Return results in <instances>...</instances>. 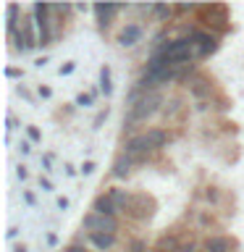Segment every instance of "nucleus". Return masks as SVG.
<instances>
[{
    "label": "nucleus",
    "instance_id": "35",
    "mask_svg": "<svg viewBox=\"0 0 244 252\" xmlns=\"http://www.w3.org/2000/svg\"><path fill=\"white\" fill-rule=\"evenodd\" d=\"M19 94H21V97L27 100V102H34V94H31V92L27 90V87H19Z\"/></svg>",
    "mask_w": 244,
    "mask_h": 252
},
{
    "label": "nucleus",
    "instance_id": "12",
    "mask_svg": "<svg viewBox=\"0 0 244 252\" xmlns=\"http://www.w3.org/2000/svg\"><path fill=\"white\" fill-rule=\"evenodd\" d=\"M142 37H145V27L129 21L121 32H118V45L121 47H134L137 42H142Z\"/></svg>",
    "mask_w": 244,
    "mask_h": 252
},
{
    "label": "nucleus",
    "instance_id": "21",
    "mask_svg": "<svg viewBox=\"0 0 244 252\" xmlns=\"http://www.w3.org/2000/svg\"><path fill=\"white\" fill-rule=\"evenodd\" d=\"M181 108H184V100H181V97H173V100H168V102H165V108H163V116H165V118H171V116H176Z\"/></svg>",
    "mask_w": 244,
    "mask_h": 252
},
{
    "label": "nucleus",
    "instance_id": "16",
    "mask_svg": "<svg viewBox=\"0 0 244 252\" xmlns=\"http://www.w3.org/2000/svg\"><path fill=\"white\" fill-rule=\"evenodd\" d=\"M131 171H134V160L131 158H126L123 153L116 158V163H113V179H129L131 176Z\"/></svg>",
    "mask_w": 244,
    "mask_h": 252
},
{
    "label": "nucleus",
    "instance_id": "32",
    "mask_svg": "<svg viewBox=\"0 0 244 252\" xmlns=\"http://www.w3.org/2000/svg\"><path fill=\"white\" fill-rule=\"evenodd\" d=\"M5 76H8V79H21V76H24V71H21V68L8 66V68H5Z\"/></svg>",
    "mask_w": 244,
    "mask_h": 252
},
{
    "label": "nucleus",
    "instance_id": "18",
    "mask_svg": "<svg viewBox=\"0 0 244 252\" xmlns=\"http://www.w3.org/2000/svg\"><path fill=\"white\" fill-rule=\"evenodd\" d=\"M202 197H205V202L210 205V210H215V208H220V202H223V189L220 187H205V192H202Z\"/></svg>",
    "mask_w": 244,
    "mask_h": 252
},
{
    "label": "nucleus",
    "instance_id": "27",
    "mask_svg": "<svg viewBox=\"0 0 244 252\" xmlns=\"http://www.w3.org/2000/svg\"><path fill=\"white\" fill-rule=\"evenodd\" d=\"M74 71H76V63H74V61H66V63L58 68V74H61V76H71Z\"/></svg>",
    "mask_w": 244,
    "mask_h": 252
},
{
    "label": "nucleus",
    "instance_id": "17",
    "mask_svg": "<svg viewBox=\"0 0 244 252\" xmlns=\"http://www.w3.org/2000/svg\"><path fill=\"white\" fill-rule=\"evenodd\" d=\"M87 242L92 244L97 252H108V250H113L116 247V242H118V236H105V234H87Z\"/></svg>",
    "mask_w": 244,
    "mask_h": 252
},
{
    "label": "nucleus",
    "instance_id": "41",
    "mask_svg": "<svg viewBox=\"0 0 244 252\" xmlns=\"http://www.w3.org/2000/svg\"><path fill=\"white\" fill-rule=\"evenodd\" d=\"M5 129H8V131H13V129H16V118H13L11 113H8V118H5Z\"/></svg>",
    "mask_w": 244,
    "mask_h": 252
},
{
    "label": "nucleus",
    "instance_id": "5",
    "mask_svg": "<svg viewBox=\"0 0 244 252\" xmlns=\"http://www.w3.org/2000/svg\"><path fill=\"white\" fill-rule=\"evenodd\" d=\"M118 228H121V223H118V218L113 216H100V213H87V216L82 218V231L84 234H105V236H118Z\"/></svg>",
    "mask_w": 244,
    "mask_h": 252
},
{
    "label": "nucleus",
    "instance_id": "40",
    "mask_svg": "<svg viewBox=\"0 0 244 252\" xmlns=\"http://www.w3.org/2000/svg\"><path fill=\"white\" fill-rule=\"evenodd\" d=\"M16 176H19L21 181H24V179H27V176H29V171H27V165H19V168H16Z\"/></svg>",
    "mask_w": 244,
    "mask_h": 252
},
{
    "label": "nucleus",
    "instance_id": "15",
    "mask_svg": "<svg viewBox=\"0 0 244 252\" xmlns=\"http://www.w3.org/2000/svg\"><path fill=\"white\" fill-rule=\"evenodd\" d=\"M145 137H147L150 142H152V147L157 150V153H160V150L171 142V134L165 131L163 126H152V129H147V131H145Z\"/></svg>",
    "mask_w": 244,
    "mask_h": 252
},
{
    "label": "nucleus",
    "instance_id": "8",
    "mask_svg": "<svg viewBox=\"0 0 244 252\" xmlns=\"http://www.w3.org/2000/svg\"><path fill=\"white\" fill-rule=\"evenodd\" d=\"M186 92L192 94L197 102H205V100H213V94H215V84H213V79H208L205 74H194L189 82L184 84Z\"/></svg>",
    "mask_w": 244,
    "mask_h": 252
},
{
    "label": "nucleus",
    "instance_id": "43",
    "mask_svg": "<svg viewBox=\"0 0 244 252\" xmlns=\"http://www.w3.org/2000/svg\"><path fill=\"white\" fill-rule=\"evenodd\" d=\"M47 244H50V247H55V244H58V236H55V234H47Z\"/></svg>",
    "mask_w": 244,
    "mask_h": 252
},
{
    "label": "nucleus",
    "instance_id": "6",
    "mask_svg": "<svg viewBox=\"0 0 244 252\" xmlns=\"http://www.w3.org/2000/svg\"><path fill=\"white\" fill-rule=\"evenodd\" d=\"M8 39H11V42H16V50H19V53H29V50H34V47H39L34 16H24L21 24H19V29H16Z\"/></svg>",
    "mask_w": 244,
    "mask_h": 252
},
{
    "label": "nucleus",
    "instance_id": "24",
    "mask_svg": "<svg viewBox=\"0 0 244 252\" xmlns=\"http://www.w3.org/2000/svg\"><path fill=\"white\" fill-rule=\"evenodd\" d=\"M94 102V92H82V94H76V102L74 105H79V108H90Z\"/></svg>",
    "mask_w": 244,
    "mask_h": 252
},
{
    "label": "nucleus",
    "instance_id": "44",
    "mask_svg": "<svg viewBox=\"0 0 244 252\" xmlns=\"http://www.w3.org/2000/svg\"><path fill=\"white\" fill-rule=\"evenodd\" d=\"M13 252H29V247H27V244H16Z\"/></svg>",
    "mask_w": 244,
    "mask_h": 252
},
{
    "label": "nucleus",
    "instance_id": "37",
    "mask_svg": "<svg viewBox=\"0 0 244 252\" xmlns=\"http://www.w3.org/2000/svg\"><path fill=\"white\" fill-rule=\"evenodd\" d=\"M63 252H90V250H87V247H82V244H68V247L63 250Z\"/></svg>",
    "mask_w": 244,
    "mask_h": 252
},
{
    "label": "nucleus",
    "instance_id": "2",
    "mask_svg": "<svg viewBox=\"0 0 244 252\" xmlns=\"http://www.w3.org/2000/svg\"><path fill=\"white\" fill-rule=\"evenodd\" d=\"M181 32H184V37L192 39L197 61H205V58H210L213 53H218V47H220L218 34H213V32L202 29V27H181Z\"/></svg>",
    "mask_w": 244,
    "mask_h": 252
},
{
    "label": "nucleus",
    "instance_id": "29",
    "mask_svg": "<svg viewBox=\"0 0 244 252\" xmlns=\"http://www.w3.org/2000/svg\"><path fill=\"white\" fill-rule=\"evenodd\" d=\"M37 97H42V100H50V97H53V90H50L47 84H39V87H37Z\"/></svg>",
    "mask_w": 244,
    "mask_h": 252
},
{
    "label": "nucleus",
    "instance_id": "30",
    "mask_svg": "<svg viewBox=\"0 0 244 252\" xmlns=\"http://www.w3.org/2000/svg\"><path fill=\"white\" fill-rule=\"evenodd\" d=\"M39 163H42V171H53V155L50 153H45L39 158Z\"/></svg>",
    "mask_w": 244,
    "mask_h": 252
},
{
    "label": "nucleus",
    "instance_id": "23",
    "mask_svg": "<svg viewBox=\"0 0 244 252\" xmlns=\"http://www.w3.org/2000/svg\"><path fill=\"white\" fill-rule=\"evenodd\" d=\"M202 250V244L197 242V236H192V239H186V242H181V247L176 252H200Z\"/></svg>",
    "mask_w": 244,
    "mask_h": 252
},
{
    "label": "nucleus",
    "instance_id": "46",
    "mask_svg": "<svg viewBox=\"0 0 244 252\" xmlns=\"http://www.w3.org/2000/svg\"><path fill=\"white\" fill-rule=\"evenodd\" d=\"M150 252H155V250H150Z\"/></svg>",
    "mask_w": 244,
    "mask_h": 252
},
{
    "label": "nucleus",
    "instance_id": "38",
    "mask_svg": "<svg viewBox=\"0 0 244 252\" xmlns=\"http://www.w3.org/2000/svg\"><path fill=\"white\" fill-rule=\"evenodd\" d=\"M105 118H108V108H105V110H100V113L94 116V126H100L102 121H105Z\"/></svg>",
    "mask_w": 244,
    "mask_h": 252
},
{
    "label": "nucleus",
    "instance_id": "45",
    "mask_svg": "<svg viewBox=\"0 0 244 252\" xmlns=\"http://www.w3.org/2000/svg\"><path fill=\"white\" fill-rule=\"evenodd\" d=\"M45 63H47V58H45V55H42V58H37V61H34V66H37V68H42Z\"/></svg>",
    "mask_w": 244,
    "mask_h": 252
},
{
    "label": "nucleus",
    "instance_id": "11",
    "mask_svg": "<svg viewBox=\"0 0 244 252\" xmlns=\"http://www.w3.org/2000/svg\"><path fill=\"white\" fill-rule=\"evenodd\" d=\"M179 247H181V231H179V226L165 228V231L157 236V242L152 244L155 252H176Z\"/></svg>",
    "mask_w": 244,
    "mask_h": 252
},
{
    "label": "nucleus",
    "instance_id": "7",
    "mask_svg": "<svg viewBox=\"0 0 244 252\" xmlns=\"http://www.w3.org/2000/svg\"><path fill=\"white\" fill-rule=\"evenodd\" d=\"M155 153H157V150L152 147V142L145 137V131H142V134H134V137H129V139L123 142V155H126V158H131L134 165L147 163Z\"/></svg>",
    "mask_w": 244,
    "mask_h": 252
},
{
    "label": "nucleus",
    "instance_id": "36",
    "mask_svg": "<svg viewBox=\"0 0 244 252\" xmlns=\"http://www.w3.org/2000/svg\"><path fill=\"white\" fill-rule=\"evenodd\" d=\"M55 205H58V210H68V197H58V200H55Z\"/></svg>",
    "mask_w": 244,
    "mask_h": 252
},
{
    "label": "nucleus",
    "instance_id": "31",
    "mask_svg": "<svg viewBox=\"0 0 244 252\" xmlns=\"http://www.w3.org/2000/svg\"><path fill=\"white\" fill-rule=\"evenodd\" d=\"M39 189H42V192H53V181L50 179H47V176H39Z\"/></svg>",
    "mask_w": 244,
    "mask_h": 252
},
{
    "label": "nucleus",
    "instance_id": "28",
    "mask_svg": "<svg viewBox=\"0 0 244 252\" xmlns=\"http://www.w3.org/2000/svg\"><path fill=\"white\" fill-rule=\"evenodd\" d=\"M94 168H97V165H94V160H84L82 168H79V173H82V176H92Z\"/></svg>",
    "mask_w": 244,
    "mask_h": 252
},
{
    "label": "nucleus",
    "instance_id": "47",
    "mask_svg": "<svg viewBox=\"0 0 244 252\" xmlns=\"http://www.w3.org/2000/svg\"><path fill=\"white\" fill-rule=\"evenodd\" d=\"M200 252H205V250H200Z\"/></svg>",
    "mask_w": 244,
    "mask_h": 252
},
{
    "label": "nucleus",
    "instance_id": "19",
    "mask_svg": "<svg viewBox=\"0 0 244 252\" xmlns=\"http://www.w3.org/2000/svg\"><path fill=\"white\" fill-rule=\"evenodd\" d=\"M100 92L105 94V97H110V94H113V71H110L108 63L100 68Z\"/></svg>",
    "mask_w": 244,
    "mask_h": 252
},
{
    "label": "nucleus",
    "instance_id": "26",
    "mask_svg": "<svg viewBox=\"0 0 244 252\" xmlns=\"http://www.w3.org/2000/svg\"><path fill=\"white\" fill-rule=\"evenodd\" d=\"M129 252H150V250H147V242H145V239H134V242L129 244Z\"/></svg>",
    "mask_w": 244,
    "mask_h": 252
},
{
    "label": "nucleus",
    "instance_id": "33",
    "mask_svg": "<svg viewBox=\"0 0 244 252\" xmlns=\"http://www.w3.org/2000/svg\"><path fill=\"white\" fill-rule=\"evenodd\" d=\"M21 197H24V202H27V205H31V208H34V205H37V197L31 194L29 189H24V192H21Z\"/></svg>",
    "mask_w": 244,
    "mask_h": 252
},
{
    "label": "nucleus",
    "instance_id": "4",
    "mask_svg": "<svg viewBox=\"0 0 244 252\" xmlns=\"http://www.w3.org/2000/svg\"><path fill=\"white\" fill-rule=\"evenodd\" d=\"M200 24L202 29L213 32V34L223 37L228 29H231V21H228V8L220 5V3H213V5H200Z\"/></svg>",
    "mask_w": 244,
    "mask_h": 252
},
{
    "label": "nucleus",
    "instance_id": "3",
    "mask_svg": "<svg viewBox=\"0 0 244 252\" xmlns=\"http://www.w3.org/2000/svg\"><path fill=\"white\" fill-rule=\"evenodd\" d=\"M157 210V200L150 192H131V200L126 205L123 216L134 220V223H147V220H152Z\"/></svg>",
    "mask_w": 244,
    "mask_h": 252
},
{
    "label": "nucleus",
    "instance_id": "42",
    "mask_svg": "<svg viewBox=\"0 0 244 252\" xmlns=\"http://www.w3.org/2000/svg\"><path fill=\"white\" fill-rule=\"evenodd\" d=\"M5 236H8V239H16V236H19V228H16V226H11V228L5 231Z\"/></svg>",
    "mask_w": 244,
    "mask_h": 252
},
{
    "label": "nucleus",
    "instance_id": "20",
    "mask_svg": "<svg viewBox=\"0 0 244 252\" xmlns=\"http://www.w3.org/2000/svg\"><path fill=\"white\" fill-rule=\"evenodd\" d=\"M108 192H110V197H113L118 213H123L126 205H129V200H131V192H126V189H121V187H110Z\"/></svg>",
    "mask_w": 244,
    "mask_h": 252
},
{
    "label": "nucleus",
    "instance_id": "14",
    "mask_svg": "<svg viewBox=\"0 0 244 252\" xmlns=\"http://www.w3.org/2000/svg\"><path fill=\"white\" fill-rule=\"evenodd\" d=\"M197 228L210 236V231H220V220L213 210H197Z\"/></svg>",
    "mask_w": 244,
    "mask_h": 252
},
{
    "label": "nucleus",
    "instance_id": "39",
    "mask_svg": "<svg viewBox=\"0 0 244 252\" xmlns=\"http://www.w3.org/2000/svg\"><path fill=\"white\" fill-rule=\"evenodd\" d=\"M63 173H66V176H76V168L71 163H63Z\"/></svg>",
    "mask_w": 244,
    "mask_h": 252
},
{
    "label": "nucleus",
    "instance_id": "34",
    "mask_svg": "<svg viewBox=\"0 0 244 252\" xmlns=\"http://www.w3.org/2000/svg\"><path fill=\"white\" fill-rule=\"evenodd\" d=\"M19 153H21V155H29V153H31V142H29V139H21V142H19Z\"/></svg>",
    "mask_w": 244,
    "mask_h": 252
},
{
    "label": "nucleus",
    "instance_id": "1",
    "mask_svg": "<svg viewBox=\"0 0 244 252\" xmlns=\"http://www.w3.org/2000/svg\"><path fill=\"white\" fill-rule=\"evenodd\" d=\"M163 108H165L163 92H145L134 105H129V113L123 118V131H134L139 124H147L150 118L157 116Z\"/></svg>",
    "mask_w": 244,
    "mask_h": 252
},
{
    "label": "nucleus",
    "instance_id": "13",
    "mask_svg": "<svg viewBox=\"0 0 244 252\" xmlns=\"http://www.w3.org/2000/svg\"><path fill=\"white\" fill-rule=\"evenodd\" d=\"M92 213H100V216H113L116 218V202H113V197H110V192H100L97 197L92 200Z\"/></svg>",
    "mask_w": 244,
    "mask_h": 252
},
{
    "label": "nucleus",
    "instance_id": "9",
    "mask_svg": "<svg viewBox=\"0 0 244 252\" xmlns=\"http://www.w3.org/2000/svg\"><path fill=\"white\" fill-rule=\"evenodd\" d=\"M129 8H131V5H113V3H97V5H92L100 32H110V27H113V19H116L118 13L129 11Z\"/></svg>",
    "mask_w": 244,
    "mask_h": 252
},
{
    "label": "nucleus",
    "instance_id": "22",
    "mask_svg": "<svg viewBox=\"0 0 244 252\" xmlns=\"http://www.w3.org/2000/svg\"><path fill=\"white\" fill-rule=\"evenodd\" d=\"M152 13H155V19H157V21H168L171 16L176 13V5H155V11H152Z\"/></svg>",
    "mask_w": 244,
    "mask_h": 252
},
{
    "label": "nucleus",
    "instance_id": "10",
    "mask_svg": "<svg viewBox=\"0 0 244 252\" xmlns=\"http://www.w3.org/2000/svg\"><path fill=\"white\" fill-rule=\"evenodd\" d=\"M202 250L205 252H236L239 250V242L226 234H210L202 239Z\"/></svg>",
    "mask_w": 244,
    "mask_h": 252
},
{
    "label": "nucleus",
    "instance_id": "25",
    "mask_svg": "<svg viewBox=\"0 0 244 252\" xmlns=\"http://www.w3.org/2000/svg\"><path fill=\"white\" fill-rule=\"evenodd\" d=\"M27 139L31 145H37V142H42V131H39L37 126H27Z\"/></svg>",
    "mask_w": 244,
    "mask_h": 252
}]
</instances>
